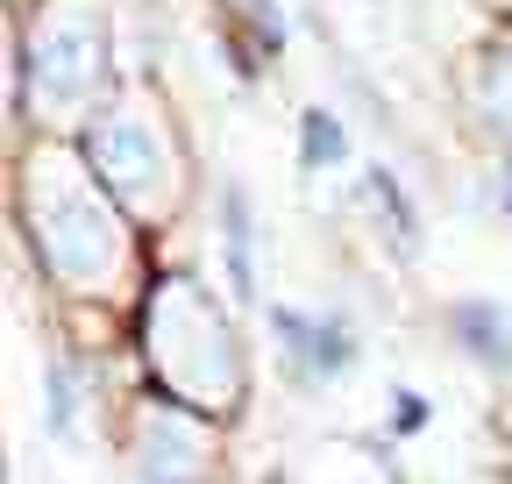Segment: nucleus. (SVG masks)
<instances>
[{"label": "nucleus", "mask_w": 512, "mask_h": 484, "mask_svg": "<svg viewBox=\"0 0 512 484\" xmlns=\"http://www.w3.org/2000/svg\"><path fill=\"white\" fill-rule=\"evenodd\" d=\"M278 335L292 342V363H299V371H313V378H335V371H349V363H356V342H349V328H335V321L278 314Z\"/></svg>", "instance_id": "f257e3e1"}, {"label": "nucleus", "mask_w": 512, "mask_h": 484, "mask_svg": "<svg viewBox=\"0 0 512 484\" xmlns=\"http://www.w3.org/2000/svg\"><path fill=\"white\" fill-rule=\"evenodd\" d=\"M420 420H427V399L420 392H399V428H420Z\"/></svg>", "instance_id": "20e7f679"}, {"label": "nucleus", "mask_w": 512, "mask_h": 484, "mask_svg": "<svg viewBox=\"0 0 512 484\" xmlns=\"http://www.w3.org/2000/svg\"><path fill=\"white\" fill-rule=\"evenodd\" d=\"M456 335L484 356V363H512V321L498 307H456Z\"/></svg>", "instance_id": "f03ea898"}, {"label": "nucleus", "mask_w": 512, "mask_h": 484, "mask_svg": "<svg viewBox=\"0 0 512 484\" xmlns=\"http://www.w3.org/2000/svg\"><path fill=\"white\" fill-rule=\"evenodd\" d=\"M342 157V129L328 114H306V164H335Z\"/></svg>", "instance_id": "7ed1b4c3"}]
</instances>
